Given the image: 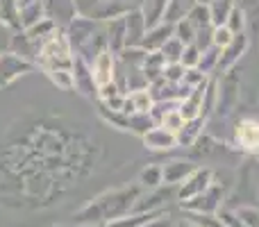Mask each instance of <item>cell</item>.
<instances>
[{"label":"cell","mask_w":259,"mask_h":227,"mask_svg":"<svg viewBox=\"0 0 259 227\" xmlns=\"http://www.w3.org/2000/svg\"><path fill=\"white\" fill-rule=\"evenodd\" d=\"M209 177H211L209 170H198V173L182 187V191H180L182 202L184 200H193V198H198L200 193H205L207 191V184H209Z\"/></svg>","instance_id":"6"},{"label":"cell","mask_w":259,"mask_h":227,"mask_svg":"<svg viewBox=\"0 0 259 227\" xmlns=\"http://www.w3.org/2000/svg\"><path fill=\"white\" fill-rule=\"evenodd\" d=\"M32 3H39V0H16L18 9H21V7H25V5H32Z\"/></svg>","instance_id":"11"},{"label":"cell","mask_w":259,"mask_h":227,"mask_svg":"<svg viewBox=\"0 0 259 227\" xmlns=\"http://www.w3.org/2000/svg\"><path fill=\"white\" fill-rule=\"evenodd\" d=\"M91 75H94L96 86H105L112 82L114 75V64H112V55L107 50H100L94 57V64H91Z\"/></svg>","instance_id":"4"},{"label":"cell","mask_w":259,"mask_h":227,"mask_svg":"<svg viewBox=\"0 0 259 227\" xmlns=\"http://www.w3.org/2000/svg\"><path fill=\"white\" fill-rule=\"evenodd\" d=\"M44 16L57 27L71 25L75 18V0H44Z\"/></svg>","instance_id":"3"},{"label":"cell","mask_w":259,"mask_h":227,"mask_svg":"<svg viewBox=\"0 0 259 227\" xmlns=\"http://www.w3.org/2000/svg\"><path fill=\"white\" fill-rule=\"evenodd\" d=\"M161 179H164V175H161L159 166H150V168H146L141 173V182L146 184V187H157Z\"/></svg>","instance_id":"9"},{"label":"cell","mask_w":259,"mask_h":227,"mask_svg":"<svg viewBox=\"0 0 259 227\" xmlns=\"http://www.w3.org/2000/svg\"><path fill=\"white\" fill-rule=\"evenodd\" d=\"M175 139L170 134H166V129H152V132L146 134V143L155 150H166V148L173 146Z\"/></svg>","instance_id":"8"},{"label":"cell","mask_w":259,"mask_h":227,"mask_svg":"<svg viewBox=\"0 0 259 227\" xmlns=\"http://www.w3.org/2000/svg\"><path fill=\"white\" fill-rule=\"evenodd\" d=\"M178 227H200V225H178Z\"/></svg>","instance_id":"12"},{"label":"cell","mask_w":259,"mask_h":227,"mask_svg":"<svg viewBox=\"0 0 259 227\" xmlns=\"http://www.w3.org/2000/svg\"><path fill=\"white\" fill-rule=\"evenodd\" d=\"M30 68H32V64L27 59L18 57L16 53H3L0 55V86L12 84L16 77H21Z\"/></svg>","instance_id":"2"},{"label":"cell","mask_w":259,"mask_h":227,"mask_svg":"<svg viewBox=\"0 0 259 227\" xmlns=\"http://www.w3.org/2000/svg\"><path fill=\"white\" fill-rule=\"evenodd\" d=\"M237 139L241 143V148L259 155V123L257 120H243L237 127Z\"/></svg>","instance_id":"5"},{"label":"cell","mask_w":259,"mask_h":227,"mask_svg":"<svg viewBox=\"0 0 259 227\" xmlns=\"http://www.w3.org/2000/svg\"><path fill=\"white\" fill-rule=\"evenodd\" d=\"M139 227H170V220H166V218H152V220H148V223H143V225H139Z\"/></svg>","instance_id":"10"},{"label":"cell","mask_w":259,"mask_h":227,"mask_svg":"<svg viewBox=\"0 0 259 227\" xmlns=\"http://www.w3.org/2000/svg\"><path fill=\"white\" fill-rule=\"evenodd\" d=\"M189 173H191V166H184L182 161H170V164H166L164 168H161V175H164V179H166V182H170V184L184 179Z\"/></svg>","instance_id":"7"},{"label":"cell","mask_w":259,"mask_h":227,"mask_svg":"<svg viewBox=\"0 0 259 227\" xmlns=\"http://www.w3.org/2000/svg\"><path fill=\"white\" fill-rule=\"evenodd\" d=\"M139 198V189H123V191H112L107 196L98 198V200L89 202L82 211H77L73 223L77 225H105L114 218H121V216H127L130 211L134 209Z\"/></svg>","instance_id":"1"}]
</instances>
